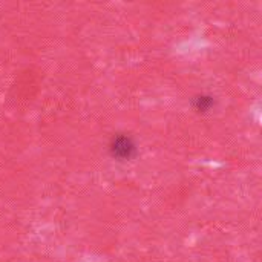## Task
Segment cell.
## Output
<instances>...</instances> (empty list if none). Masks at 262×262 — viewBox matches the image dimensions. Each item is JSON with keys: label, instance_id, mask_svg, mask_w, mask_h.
<instances>
[{"label": "cell", "instance_id": "1", "mask_svg": "<svg viewBox=\"0 0 262 262\" xmlns=\"http://www.w3.org/2000/svg\"><path fill=\"white\" fill-rule=\"evenodd\" d=\"M111 155L117 160H130L135 154V144L130 137L118 135L111 141Z\"/></svg>", "mask_w": 262, "mask_h": 262}, {"label": "cell", "instance_id": "2", "mask_svg": "<svg viewBox=\"0 0 262 262\" xmlns=\"http://www.w3.org/2000/svg\"><path fill=\"white\" fill-rule=\"evenodd\" d=\"M213 104V100L212 97H206V95H198L195 100H193V106L198 112H206L210 109V106Z\"/></svg>", "mask_w": 262, "mask_h": 262}]
</instances>
